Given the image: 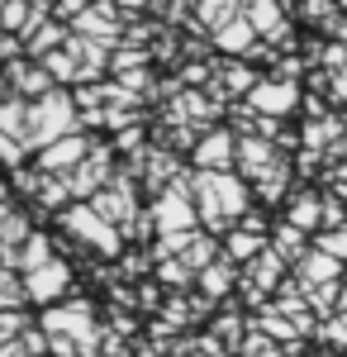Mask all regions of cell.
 Listing matches in <instances>:
<instances>
[{"label": "cell", "instance_id": "1", "mask_svg": "<svg viewBox=\"0 0 347 357\" xmlns=\"http://www.w3.org/2000/svg\"><path fill=\"white\" fill-rule=\"evenodd\" d=\"M190 191H195V210H200V220L210 224V229H224V224L242 215V181L238 176H229V172H195V181H190Z\"/></svg>", "mask_w": 347, "mask_h": 357}, {"label": "cell", "instance_id": "2", "mask_svg": "<svg viewBox=\"0 0 347 357\" xmlns=\"http://www.w3.org/2000/svg\"><path fill=\"white\" fill-rule=\"evenodd\" d=\"M77 134V100L67 91H48L43 100L29 105V134H24V148H53L57 138Z\"/></svg>", "mask_w": 347, "mask_h": 357}, {"label": "cell", "instance_id": "3", "mask_svg": "<svg viewBox=\"0 0 347 357\" xmlns=\"http://www.w3.org/2000/svg\"><path fill=\"white\" fill-rule=\"evenodd\" d=\"M43 333H48V338H72V343L81 348V357H95V348H100L95 310H91L86 301L48 305V314H43Z\"/></svg>", "mask_w": 347, "mask_h": 357}, {"label": "cell", "instance_id": "4", "mask_svg": "<svg viewBox=\"0 0 347 357\" xmlns=\"http://www.w3.org/2000/svg\"><path fill=\"white\" fill-rule=\"evenodd\" d=\"M57 220H62V229H72L86 248H95V252H105V257H119V252H124V229H114L91 200H86V205H67Z\"/></svg>", "mask_w": 347, "mask_h": 357}, {"label": "cell", "instance_id": "5", "mask_svg": "<svg viewBox=\"0 0 347 357\" xmlns=\"http://www.w3.org/2000/svg\"><path fill=\"white\" fill-rule=\"evenodd\" d=\"M91 148H95V143H91L86 134H67V138H57L53 148L38 153V167H43L48 176H72V172L91 158Z\"/></svg>", "mask_w": 347, "mask_h": 357}, {"label": "cell", "instance_id": "6", "mask_svg": "<svg viewBox=\"0 0 347 357\" xmlns=\"http://www.w3.org/2000/svg\"><path fill=\"white\" fill-rule=\"evenodd\" d=\"M91 205H95V210H100V215H105L114 229H129V224L143 215V210L134 205V181H129V176H114V181H109V186L95 195Z\"/></svg>", "mask_w": 347, "mask_h": 357}, {"label": "cell", "instance_id": "7", "mask_svg": "<svg viewBox=\"0 0 347 357\" xmlns=\"http://www.w3.org/2000/svg\"><path fill=\"white\" fill-rule=\"evenodd\" d=\"M62 181H67L72 195H91V200H95V195L114 181V176H109V148H91V158H86L72 176H62Z\"/></svg>", "mask_w": 347, "mask_h": 357}, {"label": "cell", "instance_id": "8", "mask_svg": "<svg viewBox=\"0 0 347 357\" xmlns=\"http://www.w3.org/2000/svg\"><path fill=\"white\" fill-rule=\"evenodd\" d=\"M67 286H72V267H67V262H57V257L48 262V267H38V272L24 276V296L33 305H53Z\"/></svg>", "mask_w": 347, "mask_h": 357}, {"label": "cell", "instance_id": "9", "mask_svg": "<svg viewBox=\"0 0 347 357\" xmlns=\"http://www.w3.org/2000/svg\"><path fill=\"white\" fill-rule=\"evenodd\" d=\"M72 29H77L81 38H95V43H119V10L109 5V0H100V5H91L86 15H77L72 20Z\"/></svg>", "mask_w": 347, "mask_h": 357}, {"label": "cell", "instance_id": "10", "mask_svg": "<svg viewBox=\"0 0 347 357\" xmlns=\"http://www.w3.org/2000/svg\"><path fill=\"white\" fill-rule=\"evenodd\" d=\"M233 153H238L233 134H229V129H214V134H205L195 143V167H200V172H229Z\"/></svg>", "mask_w": 347, "mask_h": 357}, {"label": "cell", "instance_id": "11", "mask_svg": "<svg viewBox=\"0 0 347 357\" xmlns=\"http://www.w3.org/2000/svg\"><path fill=\"white\" fill-rule=\"evenodd\" d=\"M10 82L20 86L24 96H48L53 91V77H48V67H29V62H10Z\"/></svg>", "mask_w": 347, "mask_h": 357}, {"label": "cell", "instance_id": "12", "mask_svg": "<svg viewBox=\"0 0 347 357\" xmlns=\"http://www.w3.org/2000/svg\"><path fill=\"white\" fill-rule=\"evenodd\" d=\"M252 105H257L262 114H281V110H291V105H295V86H281V82L257 86V91H252Z\"/></svg>", "mask_w": 347, "mask_h": 357}, {"label": "cell", "instance_id": "13", "mask_svg": "<svg viewBox=\"0 0 347 357\" xmlns=\"http://www.w3.org/2000/svg\"><path fill=\"white\" fill-rule=\"evenodd\" d=\"M0 134H10V138L24 143V134H29V100L24 96H15V100L0 105Z\"/></svg>", "mask_w": 347, "mask_h": 357}, {"label": "cell", "instance_id": "14", "mask_svg": "<svg viewBox=\"0 0 347 357\" xmlns=\"http://www.w3.org/2000/svg\"><path fill=\"white\" fill-rule=\"evenodd\" d=\"M53 262V243L43 238V234H29V243L20 248V272H38V267H48Z\"/></svg>", "mask_w": 347, "mask_h": 357}, {"label": "cell", "instance_id": "15", "mask_svg": "<svg viewBox=\"0 0 347 357\" xmlns=\"http://www.w3.org/2000/svg\"><path fill=\"white\" fill-rule=\"evenodd\" d=\"M195 281H200V291H205L210 301H219V296H229V286H233V267H229V262H210Z\"/></svg>", "mask_w": 347, "mask_h": 357}, {"label": "cell", "instance_id": "16", "mask_svg": "<svg viewBox=\"0 0 347 357\" xmlns=\"http://www.w3.org/2000/svg\"><path fill=\"white\" fill-rule=\"evenodd\" d=\"M24 43H29V53L48 57V53H57V43H67V24H43V29H33Z\"/></svg>", "mask_w": 347, "mask_h": 357}, {"label": "cell", "instance_id": "17", "mask_svg": "<svg viewBox=\"0 0 347 357\" xmlns=\"http://www.w3.org/2000/svg\"><path fill=\"white\" fill-rule=\"evenodd\" d=\"M252 33H257V29L247 24V20H233V24H224L219 33H214V43H219V48H229V53H242V48L252 43Z\"/></svg>", "mask_w": 347, "mask_h": 357}, {"label": "cell", "instance_id": "18", "mask_svg": "<svg viewBox=\"0 0 347 357\" xmlns=\"http://www.w3.org/2000/svg\"><path fill=\"white\" fill-rule=\"evenodd\" d=\"M181 262H186L190 272L200 276V272H205V267L214 262V238H205V234H195V238H190V248L181 252Z\"/></svg>", "mask_w": 347, "mask_h": 357}, {"label": "cell", "instance_id": "19", "mask_svg": "<svg viewBox=\"0 0 347 357\" xmlns=\"http://www.w3.org/2000/svg\"><path fill=\"white\" fill-rule=\"evenodd\" d=\"M257 252H262V234H252V229L229 234V262H247V257H257Z\"/></svg>", "mask_w": 347, "mask_h": 357}, {"label": "cell", "instance_id": "20", "mask_svg": "<svg viewBox=\"0 0 347 357\" xmlns=\"http://www.w3.org/2000/svg\"><path fill=\"white\" fill-rule=\"evenodd\" d=\"M200 24H214V33L233 24V0H200Z\"/></svg>", "mask_w": 347, "mask_h": 357}, {"label": "cell", "instance_id": "21", "mask_svg": "<svg viewBox=\"0 0 347 357\" xmlns=\"http://www.w3.org/2000/svg\"><path fill=\"white\" fill-rule=\"evenodd\" d=\"M238 158H242V167H247V172H262V167L271 162V148H267V143H252V138H247V143L238 148Z\"/></svg>", "mask_w": 347, "mask_h": 357}, {"label": "cell", "instance_id": "22", "mask_svg": "<svg viewBox=\"0 0 347 357\" xmlns=\"http://www.w3.org/2000/svg\"><path fill=\"white\" fill-rule=\"evenodd\" d=\"M162 281H167V286H190L195 272H190L181 257H167V262H162Z\"/></svg>", "mask_w": 347, "mask_h": 357}, {"label": "cell", "instance_id": "23", "mask_svg": "<svg viewBox=\"0 0 347 357\" xmlns=\"http://www.w3.org/2000/svg\"><path fill=\"white\" fill-rule=\"evenodd\" d=\"M29 148L24 143H20V138H10V134H0V158H5V162L10 167H20V158H24Z\"/></svg>", "mask_w": 347, "mask_h": 357}, {"label": "cell", "instance_id": "24", "mask_svg": "<svg viewBox=\"0 0 347 357\" xmlns=\"http://www.w3.org/2000/svg\"><path fill=\"white\" fill-rule=\"evenodd\" d=\"M91 5L86 0H57V20H77V15H86Z\"/></svg>", "mask_w": 347, "mask_h": 357}, {"label": "cell", "instance_id": "25", "mask_svg": "<svg viewBox=\"0 0 347 357\" xmlns=\"http://www.w3.org/2000/svg\"><path fill=\"white\" fill-rule=\"evenodd\" d=\"M242 357H276L267 348V338H247V343H242Z\"/></svg>", "mask_w": 347, "mask_h": 357}, {"label": "cell", "instance_id": "26", "mask_svg": "<svg viewBox=\"0 0 347 357\" xmlns=\"http://www.w3.org/2000/svg\"><path fill=\"white\" fill-rule=\"evenodd\" d=\"M291 220L295 224H309V220H314V205H309V200H300V205L291 210Z\"/></svg>", "mask_w": 347, "mask_h": 357}, {"label": "cell", "instance_id": "27", "mask_svg": "<svg viewBox=\"0 0 347 357\" xmlns=\"http://www.w3.org/2000/svg\"><path fill=\"white\" fill-rule=\"evenodd\" d=\"M138 138H143L138 129H124V134H119V148H138Z\"/></svg>", "mask_w": 347, "mask_h": 357}, {"label": "cell", "instance_id": "28", "mask_svg": "<svg viewBox=\"0 0 347 357\" xmlns=\"http://www.w3.org/2000/svg\"><path fill=\"white\" fill-rule=\"evenodd\" d=\"M153 5H171V0H153Z\"/></svg>", "mask_w": 347, "mask_h": 357}, {"label": "cell", "instance_id": "29", "mask_svg": "<svg viewBox=\"0 0 347 357\" xmlns=\"http://www.w3.org/2000/svg\"><path fill=\"white\" fill-rule=\"evenodd\" d=\"M0 276H5V262H0Z\"/></svg>", "mask_w": 347, "mask_h": 357}]
</instances>
